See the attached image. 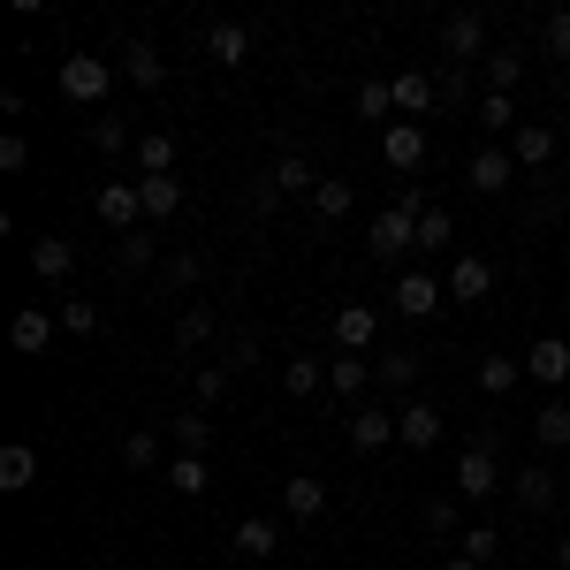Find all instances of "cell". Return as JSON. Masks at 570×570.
<instances>
[{
  "mask_svg": "<svg viewBox=\"0 0 570 570\" xmlns=\"http://www.w3.org/2000/svg\"><path fill=\"white\" fill-rule=\"evenodd\" d=\"M31 480H39V449L8 441V449H0V494H23Z\"/></svg>",
  "mask_w": 570,
  "mask_h": 570,
  "instance_id": "4316f807",
  "label": "cell"
},
{
  "mask_svg": "<svg viewBox=\"0 0 570 570\" xmlns=\"http://www.w3.org/2000/svg\"><path fill=\"white\" fill-rule=\"evenodd\" d=\"M228 548H236V556H244V563H266V556H274V548H282V525H274V518H244V525H236V540H228Z\"/></svg>",
  "mask_w": 570,
  "mask_h": 570,
  "instance_id": "cb8c5ba5",
  "label": "cell"
},
{
  "mask_svg": "<svg viewBox=\"0 0 570 570\" xmlns=\"http://www.w3.org/2000/svg\"><path fill=\"white\" fill-rule=\"evenodd\" d=\"M122 77H130L137 91H168V53L153 39H130L122 46Z\"/></svg>",
  "mask_w": 570,
  "mask_h": 570,
  "instance_id": "9c48e42d",
  "label": "cell"
},
{
  "mask_svg": "<svg viewBox=\"0 0 570 570\" xmlns=\"http://www.w3.org/2000/svg\"><path fill=\"white\" fill-rule=\"evenodd\" d=\"M510 176H518V160H510L502 145H480V153H472V190H480V198H502Z\"/></svg>",
  "mask_w": 570,
  "mask_h": 570,
  "instance_id": "7c38bea8",
  "label": "cell"
},
{
  "mask_svg": "<svg viewBox=\"0 0 570 570\" xmlns=\"http://www.w3.org/2000/svg\"><path fill=\"white\" fill-rule=\"evenodd\" d=\"M282 510H289V525H312V518L327 510V487L312 480V472H297V480L282 487Z\"/></svg>",
  "mask_w": 570,
  "mask_h": 570,
  "instance_id": "44dd1931",
  "label": "cell"
},
{
  "mask_svg": "<svg viewBox=\"0 0 570 570\" xmlns=\"http://www.w3.org/2000/svg\"><path fill=\"white\" fill-rule=\"evenodd\" d=\"M480 130H510L518 137V99H510V91H487L480 99Z\"/></svg>",
  "mask_w": 570,
  "mask_h": 570,
  "instance_id": "ab89813d",
  "label": "cell"
},
{
  "mask_svg": "<svg viewBox=\"0 0 570 570\" xmlns=\"http://www.w3.org/2000/svg\"><path fill=\"white\" fill-rule=\"evenodd\" d=\"M228 381H236V365H206L190 389H198V403H220V395H228Z\"/></svg>",
  "mask_w": 570,
  "mask_h": 570,
  "instance_id": "f6af8a7d",
  "label": "cell"
},
{
  "mask_svg": "<svg viewBox=\"0 0 570 570\" xmlns=\"http://www.w3.org/2000/svg\"><path fill=\"white\" fill-rule=\"evenodd\" d=\"M540 46H548L556 61H570V8H556V16H548V31H540Z\"/></svg>",
  "mask_w": 570,
  "mask_h": 570,
  "instance_id": "bcb514c9",
  "label": "cell"
},
{
  "mask_svg": "<svg viewBox=\"0 0 570 570\" xmlns=\"http://www.w3.org/2000/svg\"><path fill=\"white\" fill-rule=\"evenodd\" d=\"M69 266H77V244H69V236H39V244H31V274H39V282H69Z\"/></svg>",
  "mask_w": 570,
  "mask_h": 570,
  "instance_id": "7402d4cb",
  "label": "cell"
},
{
  "mask_svg": "<svg viewBox=\"0 0 570 570\" xmlns=\"http://www.w3.org/2000/svg\"><path fill=\"white\" fill-rule=\"evenodd\" d=\"M206 53H214L220 69H244V53H252V31H244V23H214V31H206Z\"/></svg>",
  "mask_w": 570,
  "mask_h": 570,
  "instance_id": "f546056e",
  "label": "cell"
},
{
  "mask_svg": "<svg viewBox=\"0 0 570 570\" xmlns=\"http://www.w3.org/2000/svg\"><path fill=\"white\" fill-rule=\"evenodd\" d=\"M518 77H525V46H494V53H487V85L518 91Z\"/></svg>",
  "mask_w": 570,
  "mask_h": 570,
  "instance_id": "836d02e7",
  "label": "cell"
},
{
  "mask_svg": "<svg viewBox=\"0 0 570 570\" xmlns=\"http://www.w3.org/2000/svg\"><path fill=\"white\" fill-rule=\"evenodd\" d=\"M168 441H176V456H206V449H214L206 411H176V419H168Z\"/></svg>",
  "mask_w": 570,
  "mask_h": 570,
  "instance_id": "f1b7e54d",
  "label": "cell"
},
{
  "mask_svg": "<svg viewBox=\"0 0 570 570\" xmlns=\"http://www.w3.org/2000/svg\"><path fill=\"white\" fill-rule=\"evenodd\" d=\"M502 464H494V441H472V449H464V456H456V494H464V502H494V494H502Z\"/></svg>",
  "mask_w": 570,
  "mask_h": 570,
  "instance_id": "277c9868",
  "label": "cell"
},
{
  "mask_svg": "<svg viewBox=\"0 0 570 570\" xmlns=\"http://www.w3.org/2000/svg\"><path fill=\"white\" fill-rule=\"evenodd\" d=\"M525 373L540 381V389H563V381H570V343H563V335H540L532 357H525Z\"/></svg>",
  "mask_w": 570,
  "mask_h": 570,
  "instance_id": "4fadbf2b",
  "label": "cell"
},
{
  "mask_svg": "<svg viewBox=\"0 0 570 570\" xmlns=\"http://www.w3.org/2000/svg\"><path fill=\"white\" fill-rule=\"evenodd\" d=\"M434 99H441V85L426 77V69H403V77H395V115H403V122H419Z\"/></svg>",
  "mask_w": 570,
  "mask_h": 570,
  "instance_id": "d6986e66",
  "label": "cell"
},
{
  "mask_svg": "<svg viewBox=\"0 0 570 570\" xmlns=\"http://www.w3.org/2000/svg\"><path fill=\"white\" fill-rule=\"evenodd\" d=\"M198 274H206L198 252H168V259L153 266V282H160V289H198Z\"/></svg>",
  "mask_w": 570,
  "mask_h": 570,
  "instance_id": "1f68e13d",
  "label": "cell"
},
{
  "mask_svg": "<svg viewBox=\"0 0 570 570\" xmlns=\"http://www.w3.org/2000/svg\"><path fill=\"white\" fill-rule=\"evenodd\" d=\"M556 563H563V570H570V540H556Z\"/></svg>",
  "mask_w": 570,
  "mask_h": 570,
  "instance_id": "f5cc1de1",
  "label": "cell"
},
{
  "mask_svg": "<svg viewBox=\"0 0 570 570\" xmlns=\"http://www.w3.org/2000/svg\"><path fill=\"white\" fill-rule=\"evenodd\" d=\"M389 441H395V411L357 403V411H351V449H389Z\"/></svg>",
  "mask_w": 570,
  "mask_h": 570,
  "instance_id": "ac0fdd59",
  "label": "cell"
},
{
  "mask_svg": "<svg viewBox=\"0 0 570 570\" xmlns=\"http://www.w3.org/2000/svg\"><path fill=\"white\" fill-rule=\"evenodd\" d=\"M357 115H365V122H389L395 115V85L389 77H365V85H357Z\"/></svg>",
  "mask_w": 570,
  "mask_h": 570,
  "instance_id": "8d00e7d4",
  "label": "cell"
},
{
  "mask_svg": "<svg viewBox=\"0 0 570 570\" xmlns=\"http://www.w3.org/2000/svg\"><path fill=\"white\" fill-rule=\"evenodd\" d=\"M419 214H426V198H419V183L395 198L389 214L373 220V236H365V252L373 259H403V252H419Z\"/></svg>",
  "mask_w": 570,
  "mask_h": 570,
  "instance_id": "6da1fadb",
  "label": "cell"
},
{
  "mask_svg": "<svg viewBox=\"0 0 570 570\" xmlns=\"http://www.w3.org/2000/svg\"><path fill=\"white\" fill-rule=\"evenodd\" d=\"M525 381V357H480V389L487 395H510Z\"/></svg>",
  "mask_w": 570,
  "mask_h": 570,
  "instance_id": "e575fe53",
  "label": "cell"
},
{
  "mask_svg": "<svg viewBox=\"0 0 570 570\" xmlns=\"http://www.w3.org/2000/svg\"><path fill=\"white\" fill-rule=\"evenodd\" d=\"M274 190H282V198H312V190H320V176H312L305 153H282V160H274V176H266L259 198H274Z\"/></svg>",
  "mask_w": 570,
  "mask_h": 570,
  "instance_id": "9a60e30c",
  "label": "cell"
},
{
  "mask_svg": "<svg viewBox=\"0 0 570 570\" xmlns=\"http://www.w3.org/2000/svg\"><path fill=\"white\" fill-rule=\"evenodd\" d=\"M532 441L540 449H570V403H540L532 411Z\"/></svg>",
  "mask_w": 570,
  "mask_h": 570,
  "instance_id": "d6a6232c",
  "label": "cell"
},
{
  "mask_svg": "<svg viewBox=\"0 0 570 570\" xmlns=\"http://www.w3.org/2000/svg\"><path fill=\"white\" fill-rule=\"evenodd\" d=\"M441 53H449V69H472V61H487V53H494V46H487V16H480V8L441 16Z\"/></svg>",
  "mask_w": 570,
  "mask_h": 570,
  "instance_id": "3957f363",
  "label": "cell"
},
{
  "mask_svg": "<svg viewBox=\"0 0 570 570\" xmlns=\"http://www.w3.org/2000/svg\"><path fill=\"white\" fill-rule=\"evenodd\" d=\"M214 335H220L214 312H206V305H183V320H176V343H183V351H198V343H214Z\"/></svg>",
  "mask_w": 570,
  "mask_h": 570,
  "instance_id": "d590c367",
  "label": "cell"
},
{
  "mask_svg": "<svg viewBox=\"0 0 570 570\" xmlns=\"http://www.w3.org/2000/svg\"><path fill=\"white\" fill-rule=\"evenodd\" d=\"M91 214L107 220L115 236H137V220H145V198H137V183H107V190L91 198Z\"/></svg>",
  "mask_w": 570,
  "mask_h": 570,
  "instance_id": "8992f818",
  "label": "cell"
},
{
  "mask_svg": "<svg viewBox=\"0 0 570 570\" xmlns=\"http://www.w3.org/2000/svg\"><path fill=\"white\" fill-rule=\"evenodd\" d=\"M137 176H176V130H145L137 137Z\"/></svg>",
  "mask_w": 570,
  "mask_h": 570,
  "instance_id": "484cf974",
  "label": "cell"
},
{
  "mask_svg": "<svg viewBox=\"0 0 570 570\" xmlns=\"http://www.w3.org/2000/svg\"><path fill=\"white\" fill-rule=\"evenodd\" d=\"M449 236H456V220L441 214V206H426V214H419V252H441Z\"/></svg>",
  "mask_w": 570,
  "mask_h": 570,
  "instance_id": "60d3db41",
  "label": "cell"
},
{
  "mask_svg": "<svg viewBox=\"0 0 570 570\" xmlns=\"http://www.w3.org/2000/svg\"><path fill=\"white\" fill-rule=\"evenodd\" d=\"M373 335H381V320H373V305H343V312H335V351L365 357V351H373Z\"/></svg>",
  "mask_w": 570,
  "mask_h": 570,
  "instance_id": "5bb4252c",
  "label": "cell"
},
{
  "mask_svg": "<svg viewBox=\"0 0 570 570\" xmlns=\"http://www.w3.org/2000/svg\"><path fill=\"white\" fill-rule=\"evenodd\" d=\"M53 327H61V312H46V305H23L16 320H8V343H16V357H39L46 343H53Z\"/></svg>",
  "mask_w": 570,
  "mask_h": 570,
  "instance_id": "ba28073f",
  "label": "cell"
},
{
  "mask_svg": "<svg viewBox=\"0 0 570 570\" xmlns=\"http://www.w3.org/2000/svg\"><path fill=\"white\" fill-rule=\"evenodd\" d=\"M168 487H176V494H206V487H214L206 456H168Z\"/></svg>",
  "mask_w": 570,
  "mask_h": 570,
  "instance_id": "f35d334b",
  "label": "cell"
},
{
  "mask_svg": "<svg viewBox=\"0 0 570 570\" xmlns=\"http://www.w3.org/2000/svg\"><path fill=\"white\" fill-rule=\"evenodd\" d=\"M434 85H441V99H464V85H472V69H441Z\"/></svg>",
  "mask_w": 570,
  "mask_h": 570,
  "instance_id": "f907efd6",
  "label": "cell"
},
{
  "mask_svg": "<svg viewBox=\"0 0 570 570\" xmlns=\"http://www.w3.org/2000/svg\"><path fill=\"white\" fill-rule=\"evenodd\" d=\"M115 69H122V61H107V53H69V61H61V99L99 107V99L115 91Z\"/></svg>",
  "mask_w": 570,
  "mask_h": 570,
  "instance_id": "7a4b0ae2",
  "label": "cell"
},
{
  "mask_svg": "<svg viewBox=\"0 0 570 570\" xmlns=\"http://www.w3.org/2000/svg\"><path fill=\"white\" fill-rule=\"evenodd\" d=\"M282 389H289V403H305V395H320L327 389V357H289V365H282Z\"/></svg>",
  "mask_w": 570,
  "mask_h": 570,
  "instance_id": "d4e9b609",
  "label": "cell"
},
{
  "mask_svg": "<svg viewBox=\"0 0 570 570\" xmlns=\"http://www.w3.org/2000/svg\"><path fill=\"white\" fill-rule=\"evenodd\" d=\"M426 532H434V540H449V532H456V494L426 502Z\"/></svg>",
  "mask_w": 570,
  "mask_h": 570,
  "instance_id": "681fc988",
  "label": "cell"
},
{
  "mask_svg": "<svg viewBox=\"0 0 570 570\" xmlns=\"http://www.w3.org/2000/svg\"><path fill=\"white\" fill-rule=\"evenodd\" d=\"M494 548H502V532H494V525H472L464 540H456V556H472V563H494Z\"/></svg>",
  "mask_w": 570,
  "mask_h": 570,
  "instance_id": "7bdbcfd3",
  "label": "cell"
},
{
  "mask_svg": "<svg viewBox=\"0 0 570 570\" xmlns=\"http://www.w3.org/2000/svg\"><path fill=\"white\" fill-rule=\"evenodd\" d=\"M122 266H130V274H145V266H160V244H153L145 228H137V236H122Z\"/></svg>",
  "mask_w": 570,
  "mask_h": 570,
  "instance_id": "ee69618b",
  "label": "cell"
},
{
  "mask_svg": "<svg viewBox=\"0 0 570 570\" xmlns=\"http://www.w3.org/2000/svg\"><path fill=\"white\" fill-rule=\"evenodd\" d=\"M23 168H31V145L8 130V137H0V176H23Z\"/></svg>",
  "mask_w": 570,
  "mask_h": 570,
  "instance_id": "c3c4849f",
  "label": "cell"
},
{
  "mask_svg": "<svg viewBox=\"0 0 570 570\" xmlns=\"http://www.w3.org/2000/svg\"><path fill=\"white\" fill-rule=\"evenodd\" d=\"M91 145H99V153H122V145H130V122L99 115V122H91Z\"/></svg>",
  "mask_w": 570,
  "mask_h": 570,
  "instance_id": "7dc6e473",
  "label": "cell"
},
{
  "mask_svg": "<svg viewBox=\"0 0 570 570\" xmlns=\"http://www.w3.org/2000/svg\"><path fill=\"white\" fill-rule=\"evenodd\" d=\"M487 289H494V266H487L480 252H464V259L449 266V297H456V305H480Z\"/></svg>",
  "mask_w": 570,
  "mask_h": 570,
  "instance_id": "e0dca14e",
  "label": "cell"
},
{
  "mask_svg": "<svg viewBox=\"0 0 570 570\" xmlns=\"http://www.w3.org/2000/svg\"><path fill=\"white\" fill-rule=\"evenodd\" d=\"M510 160H518L525 176H540V168L556 160V130H548V122H518V137H510Z\"/></svg>",
  "mask_w": 570,
  "mask_h": 570,
  "instance_id": "8fae6325",
  "label": "cell"
},
{
  "mask_svg": "<svg viewBox=\"0 0 570 570\" xmlns=\"http://www.w3.org/2000/svg\"><path fill=\"white\" fill-rule=\"evenodd\" d=\"M327 389L343 395V403H357V395L373 389V365H365V357H351V351H335V357H327Z\"/></svg>",
  "mask_w": 570,
  "mask_h": 570,
  "instance_id": "603a6c76",
  "label": "cell"
},
{
  "mask_svg": "<svg viewBox=\"0 0 570 570\" xmlns=\"http://www.w3.org/2000/svg\"><path fill=\"white\" fill-rule=\"evenodd\" d=\"M61 327L69 335H99V305L91 297H61Z\"/></svg>",
  "mask_w": 570,
  "mask_h": 570,
  "instance_id": "b9f144b4",
  "label": "cell"
},
{
  "mask_svg": "<svg viewBox=\"0 0 570 570\" xmlns=\"http://www.w3.org/2000/svg\"><path fill=\"white\" fill-rule=\"evenodd\" d=\"M395 305L411 312V320H426V312H441V282H434V274H419V266L395 274Z\"/></svg>",
  "mask_w": 570,
  "mask_h": 570,
  "instance_id": "ffe728a7",
  "label": "cell"
},
{
  "mask_svg": "<svg viewBox=\"0 0 570 570\" xmlns=\"http://www.w3.org/2000/svg\"><path fill=\"white\" fill-rule=\"evenodd\" d=\"M351 206H357V183H351V176H320V190H312V214H320V220H351Z\"/></svg>",
  "mask_w": 570,
  "mask_h": 570,
  "instance_id": "83f0119b",
  "label": "cell"
},
{
  "mask_svg": "<svg viewBox=\"0 0 570 570\" xmlns=\"http://www.w3.org/2000/svg\"><path fill=\"white\" fill-rule=\"evenodd\" d=\"M419 373H426V357H419V351H381V357H373V381H381L389 395H411V389H419Z\"/></svg>",
  "mask_w": 570,
  "mask_h": 570,
  "instance_id": "2e32d148",
  "label": "cell"
},
{
  "mask_svg": "<svg viewBox=\"0 0 570 570\" xmlns=\"http://www.w3.org/2000/svg\"><path fill=\"white\" fill-rule=\"evenodd\" d=\"M122 464H130V472H153V464H160V434H153V426H130V434H122Z\"/></svg>",
  "mask_w": 570,
  "mask_h": 570,
  "instance_id": "74e56055",
  "label": "cell"
},
{
  "mask_svg": "<svg viewBox=\"0 0 570 570\" xmlns=\"http://www.w3.org/2000/svg\"><path fill=\"white\" fill-rule=\"evenodd\" d=\"M395 441H403L411 456L434 449V441H441V411H434V403H403V411H395Z\"/></svg>",
  "mask_w": 570,
  "mask_h": 570,
  "instance_id": "30bf717a",
  "label": "cell"
},
{
  "mask_svg": "<svg viewBox=\"0 0 570 570\" xmlns=\"http://www.w3.org/2000/svg\"><path fill=\"white\" fill-rule=\"evenodd\" d=\"M441 570H487V563H472V556H449V563H441Z\"/></svg>",
  "mask_w": 570,
  "mask_h": 570,
  "instance_id": "816d5d0a",
  "label": "cell"
},
{
  "mask_svg": "<svg viewBox=\"0 0 570 570\" xmlns=\"http://www.w3.org/2000/svg\"><path fill=\"white\" fill-rule=\"evenodd\" d=\"M381 160H389L395 176H419V168H426V130H419V122H389V130H381Z\"/></svg>",
  "mask_w": 570,
  "mask_h": 570,
  "instance_id": "5b68a950",
  "label": "cell"
},
{
  "mask_svg": "<svg viewBox=\"0 0 570 570\" xmlns=\"http://www.w3.org/2000/svg\"><path fill=\"white\" fill-rule=\"evenodd\" d=\"M510 494H518V510H525V518H548V510L563 502V480H556L548 464H525V472L510 480Z\"/></svg>",
  "mask_w": 570,
  "mask_h": 570,
  "instance_id": "52a82bcc",
  "label": "cell"
},
{
  "mask_svg": "<svg viewBox=\"0 0 570 570\" xmlns=\"http://www.w3.org/2000/svg\"><path fill=\"white\" fill-rule=\"evenodd\" d=\"M137 198H145V220H168L183 206V183L176 176H137Z\"/></svg>",
  "mask_w": 570,
  "mask_h": 570,
  "instance_id": "4dcf8cb0",
  "label": "cell"
}]
</instances>
